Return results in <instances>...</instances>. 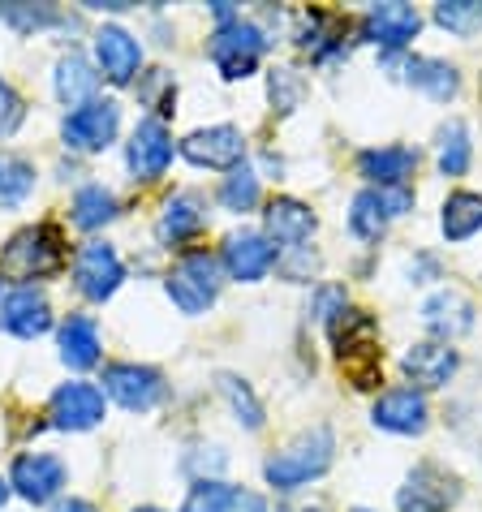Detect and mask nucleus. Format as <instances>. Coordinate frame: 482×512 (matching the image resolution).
<instances>
[{
  "mask_svg": "<svg viewBox=\"0 0 482 512\" xmlns=\"http://www.w3.org/2000/svg\"><path fill=\"white\" fill-rule=\"evenodd\" d=\"M65 267V237L52 224H31V229L13 233L0 250V276L9 280H48Z\"/></svg>",
  "mask_w": 482,
  "mask_h": 512,
  "instance_id": "1",
  "label": "nucleus"
},
{
  "mask_svg": "<svg viewBox=\"0 0 482 512\" xmlns=\"http://www.w3.org/2000/svg\"><path fill=\"white\" fill-rule=\"evenodd\" d=\"M332 452H336L332 431L328 426H315V431L297 435L285 452H276V457L263 465V474H267V482H272L276 491H297V487H306V482L328 474Z\"/></svg>",
  "mask_w": 482,
  "mask_h": 512,
  "instance_id": "2",
  "label": "nucleus"
},
{
  "mask_svg": "<svg viewBox=\"0 0 482 512\" xmlns=\"http://www.w3.org/2000/svg\"><path fill=\"white\" fill-rule=\"evenodd\" d=\"M340 366L349 371L353 388H375L379 383V349H375V319L366 310H340L328 323Z\"/></svg>",
  "mask_w": 482,
  "mask_h": 512,
  "instance_id": "3",
  "label": "nucleus"
},
{
  "mask_svg": "<svg viewBox=\"0 0 482 512\" xmlns=\"http://www.w3.org/2000/svg\"><path fill=\"white\" fill-rule=\"evenodd\" d=\"M164 289L186 315H203V310H211L220 297V259L211 250H186L173 263Z\"/></svg>",
  "mask_w": 482,
  "mask_h": 512,
  "instance_id": "4",
  "label": "nucleus"
},
{
  "mask_svg": "<svg viewBox=\"0 0 482 512\" xmlns=\"http://www.w3.org/2000/svg\"><path fill=\"white\" fill-rule=\"evenodd\" d=\"M207 52H211V61H216V69L229 82L250 78L254 69H259V61H263V52H267V31L259 22H250V18L224 22V26H216Z\"/></svg>",
  "mask_w": 482,
  "mask_h": 512,
  "instance_id": "5",
  "label": "nucleus"
},
{
  "mask_svg": "<svg viewBox=\"0 0 482 512\" xmlns=\"http://www.w3.org/2000/svg\"><path fill=\"white\" fill-rule=\"evenodd\" d=\"M121 130V104L117 99H91V104L74 108L61 121V138L69 151H104Z\"/></svg>",
  "mask_w": 482,
  "mask_h": 512,
  "instance_id": "6",
  "label": "nucleus"
},
{
  "mask_svg": "<svg viewBox=\"0 0 482 512\" xmlns=\"http://www.w3.org/2000/svg\"><path fill=\"white\" fill-rule=\"evenodd\" d=\"M104 392L130 414H151L164 401V375L155 366H138V362H112L104 371Z\"/></svg>",
  "mask_w": 482,
  "mask_h": 512,
  "instance_id": "7",
  "label": "nucleus"
},
{
  "mask_svg": "<svg viewBox=\"0 0 482 512\" xmlns=\"http://www.w3.org/2000/svg\"><path fill=\"white\" fill-rule=\"evenodd\" d=\"M125 280V263L121 254L108 246V241H87L74 259V289L87 297V302H108L112 293L121 289Z\"/></svg>",
  "mask_w": 482,
  "mask_h": 512,
  "instance_id": "8",
  "label": "nucleus"
},
{
  "mask_svg": "<svg viewBox=\"0 0 482 512\" xmlns=\"http://www.w3.org/2000/svg\"><path fill=\"white\" fill-rule=\"evenodd\" d=\"M125 164H130L134 181H160L173 164V134L160 117H143L134 125L130 142H125Z\"/></svg>",
  "mask_w": 482,
  "mask_h": 512,
  "instance_id": "9",
  "label": "nucleus"
},
{
  "mask_svg": "<svg viewBox=\"0 0 482 512\" xmlns=\"http://www.w3.org/2000/svg\"><path fill=\"white\" fill-rule=\"evenodd\" d=\"M65 478H69V469L61 457H52V452H22V457L13 461L9 487L18 491L26 504H52L56 495L65 491Z\"/></svg>",
  "mask_w": 482,
  "mask_h": 512,
  "instance_id": "10",
  "label": "nucleus"
},
{
  "mask_svg": "<svg viewBox=\"0 0 482 512\" xmlns=\"http://www.w3.org/2000/svg\"><path fill=\"white\" fill-rule=\"evenodd\" d=\"M461 500V487L448 469L439 465H418L414 474L405 478V487L396 491V508L401 512H448L452 504Z\"/></svg>",
  "mask_w": 482,
  "mask_h": 512,
  "instance_id": "11",
  "label": "nucleus"
},
{
  "mask_svg": "<svg viewBox=\"0 0 482 512\" xmlns=\"http://www.w3.org/2000/svg\"><path fill=\"white\" fill-rule=\"evenodd\" d=\"M181 155L198 168H233L246 164V134L237 125H207V130H194L186 142H181Z\"/></svg>",
  "mask_w": 482,
  "mask_h": 512,
  "instance_id": "12",
  "label": "nucleus"
},
{
  "mask_svg": "<svg viewBox=\"0 0 482 512\" xmlns=\"http://www.w3.org/2000/svg\"><path fill=\"white\" fill-rule=\"evenodd\" d=\"M48 418L56 431H91V426L104 422V392L87 379L61 383L48 401Z\"/></svg>",
  "mask_w": 482,
  "mask_h": 512,
  "instance_id": "13",
  "label": "nucleus"
},
{
  "mask_svg": "<svg viewBox=\"0 0 482 512\" xmlns=\"http://www.w3.org/2000/svg\"><path fill=\"white\" fill-rule=\"evenodd\" d=\"M52 327V302L44 289L35 284H18L0 297V332L18 336V340H35Z\"/></svg>",
  "mask_w": 482,
  "mask_h": 512,
  "instance_id": "14",
  "label": "nucleus"
},
{
  "mask_svg": "<svg viewBox=\"0 0 482 512\" xmlns=\"http://www.w3.org/2000/svg\"><path fill=\"white\" fill-rule=\"evenodd\" d=\"M138 65H143V44L125 31V26L104 22L95 31V69L104 74L112 87H130Z\"/></svg>",
  "mask_w": 482,
  "mask_h": 512,
  "instance_id": "15",
  "label": "nucleus"
},
{
  "mask_svg": "<svg viewBox=\"0 0 482 512\" xmlns=\"http://www.w3.org/2000/svg\"><path fill=\"white\" fill-rule=\"evenodd\" d=\"M276 263H280V254H276L272 241H267V233H233V237H224L220 267L233 280L254 284V280H263L267 272H272Z\"/></svg>",
  "mask_w": 482,
  "mask_h": 512,
  "instance_id": "16",
  "label": "nucleus"
},
{
  "mask_svg": "<svg viewBox=\"0 0 482 512\" xmlns=\"http://www.w3.org/2000/svg\"><path fill=\"white\" fill-rule=\"evenodd\" d=\"M371 418L379 431H392V435H422L431 422V409H427V396L418 388H392L375 401Z\"/></svg>",
  "mask_w": 482,
  "mask_h": 512,
  "instance_id": "17",
  "label": "nucleus"
},
{
  "mask_svg": "<svg viewBox=\"0 0 482 512\" xmlns=\"http://www.w3.org/2000/svg\"><path fill=\"white\" fill-rule=\"evenodd\" d=\"M418 31H422L418 9L401 5V0H392V5H371L366 18H362V35L371 39V44H379L384 52H401Z\"/></svg>",
  "mask_w": 482,
  "mask_h": 512,
  "instance_id": "18",
  "label": "nucleus"
},
{
  "mask_svg": "<svg viewBox=\"0 0 482 512\" xmlns=\"http://www.w3.org/2000/svg\"><path fill=\"white\" fill-rule=\"evenodd\" d=\"M405 375H409V388H444V383L457 375V349H448L444 340H418V345H409L405 353Z\"/></svg>",
  "mask_w": 482,
  "mask_h": 512,
  "instance_id": "19",
  "label": "nucleus"
},
{
  "mask_svg": "<svg viewBox=\"0 0 482 512\" xmlns=\"http://www.w3.org/2000/svg\"><path fill=\"white\" fill-rule=\"evenodd\" d=\"M203 224H207V203H203V194L181 190V194H173V198L164 203L160 220H155V237H160L164 246H186V241H194L198 233H203Z\"/></svg>",
  "mask_w": 482,
  "mask_h": 512,
  "instance_id": "20",
  "label": "nucleus"
},
{
  "mask_svg": "<svg viewBox=\"0 0 482 512\" xmlns=\"http://www.w3.org/2000/svg\"><path fill=\"white\" fill-rule=\"evenodd\" d=\"M422 323H427V332L435 336V340H457V336H465L474 327V302L465 293H457V289H439V293H431L427 302H422Z\"/></svg>",
  "mask_w": 482,
  "mask_h": 512,
  "instance_id": "21",
  "label": "nucleus"
},
{
  "mask_svg": "<svg viewBox=\"0 0 482 512\" xmlns=\"http://www.w3.org/2000/svg\"><path fill=\"white\" fill-rule=\"evenodd\" d=\"M315 211H310L306 203H297V198H272L263 211V229H267V241H280V246L297 250L302 241H310V233H315Z\"/></svg>",
  "mask_w": 482,
  "mask_h": 512,
  "instance_id": "22",
  "label": "nucleus"
},
{
  "mask_svg": "<svg viewBox=\"0 0 482 512\" xmlns=\"http://www.w3.org/2000/svg\"><path fill=\"white\" fill-rule=\"evenodd\" d=\"M358 168H362V177L371 181L375 190H392V186H405V181L418 173V151H409V147H375V151L358 155Z\"/></svg>",
  "mask_w": 482,
  "mask_h": 512,
  "instance_id": "23",
  "label": "nucleus"
},
{
  "mask_svg": "<svg viewBox=\"0 0 482 512\" xmlns=\"http://www.w3.org/2000/svg\"><path fill=\"white\" fill-rule=\"evenodd\" d=\"M56 345H61V362L69 371H91L99 366V323L91 315H69L56 332Z\"/></svg>",
  "mask_w": 482,
  "mask_h": 512,
  "instance_id": "24",
  "label": "nucleus"
},
{
  "mask_svg": "<svg viewBox=\"0 0 482 512\" xmlns=\"http://www.w3.org/2000/svg\"><path fill=\"white\" fill-rule=\"evenodd\" d=\"M52 87H56V99H61V104L82 108V104H91V99H95L99 74H95V65H91L82 52H69V56H61V61H56Z\"/></svg>",
  "mask_w": 482,
  "mask_h": 512,
  "instance_id": "25",
  "label": "nucleus"
},
{
  "mask_svg": "<svg viewBox=\"0 0 482 512\" xmlns=\"http://www.w3.org/2000/svg\"><path fill=\"white\" fill-rule=\"evenodd\" d=\"M405 82L409 87H418L422 95H431L435 104H448V99L461 91L457 69H452L448 61H439V56H409L405 61Z\"/></svg>",
  "mask_w": 482,
  "mask_h": 512,
  "instance_id": "26",
  "label": "nucleus"
},
{
  "mask_svg": "<svg viewBox=\"0 0 482 512\" xmlns=\"http://www.w3.org/2000/svg\"><path fill=\"white\" fill-rule=\"evenodd\" d=\"M69 220H74V229H82V233L104 229L108 220H117V194H112L108 186H99V181H91V186H82L74 194Z\"/></svg>",
  "mask_w": 482,
  "mask_h": 512,
  "instance_id": "27",
  "label": "nucleus"
},
{
  "mask_svg": "<svg viewBox=\"0 0 482 512\" xmlns=\"http://www.w3.org/2000/svg\"><path fill=\"white\" fill-rule=\"evenodd\" d=\"M439 229H444L448 241H470L482 229V194H470V190L448 194L444 216H439Z\"/></svg>",
  "mask_w": 482,
  "mask_h": 512,
  "instance_id": "28",
  "label": "nucleus"
},
{
  "mask_svg": "<svg viewBox=\"0 0 482 512\" xmlns=\"http://www.w3.org/2000/svg\"><path fill=\"white\" fill-rule=\"evenodd\" d=\"M35 190V164L18 151H0V207H22Z\"/></svg>",
  "mask_w": 482,
  "mask_h": 512,
  "instance_id": "29",
  "label": "nucleus"
},
{
  "mask_svg": "<svg viewBox=\"0 0 482 512\" xmlns=\"http://www.w3.org/2000/svg\"><path fill=\"white\" fill-rule=\"evenodd\" d=\"M439 173L444 177H461L465 168H470V130H465V121L461 117H452L439 125Z\"/></svg>",
  "mask_w": 482,
  "mask_h": 512,
  "instance_id": "30",
  "label": "nucleus"
},
{
  "mask_svg": "<svg viewBox=\"0 0 482 512\" xmlns=\"http://www.w3.org/2000/svg\"><path fill=\"white\" fill-rule=\"evenodd\" d=\"M388 207H384V194H379L375 186L371 190H362L358 198H353V207H349V229L353 237H362V241H379L388 229Z\"/></svg>",
  "mask_w": 482,
  "mask_h": 512,
  "instance_id": "31",
  "label": "nucleus"
},
{
  "mask_svg": "<svg viewBox=\"0 0 482 512\" xmlns=\"http://www.w3.org/2000/svg\"><path fill=\"white\" fill-rule=\"evenodd\" d=\"M435 22L444 26V31L470 39L482 31V0H439L435 5Z\"/></svg>",
  "mask_w": 482,
  "mask_h": 512,
  "instance_id": "32",
  "label": "nucleus"
},
{
  "mask_svg": "<svg viewBox=\"0 0 482 512\" xmlns=\"http://www.w3.org/2000/svg\"><path fill=\"white\" fill-rule=\"evenodd\" d=\"M220 392H224V401L233 405L237 422L246 426V431H259L263 426V405H259V396H254L250 383L237 379V375H220Z\"/></svg>",
  "mask_w": 482,
  "mask_h": 512,
  "instance_id": "33",
  "label": "nucleus"
},
{
  "mask_svg": "<svg viewBox=\"0 0 482 512\" xmlns=\"http://www.w3.org/2000/svg\"><path fill=\"white\" fill-rule=\"evenodd\" d=\"M138 99H143V108H151L155 117H168L173 112V104H177V82H173V74L168 69H151V74H143L138 78Z\"/></svg>",
  "mask_w": 482,
  "mask_h": 512,
  "instance_id": "34",
  "label": "nucleus"
},
{
  "mask_svg": "<svg viewBox=\"0 0 482 512\" xmlns=\"http://www.w3.org/2000/svg\"><path fill=\"white\" fill-rule=\"evenodd\" d=\"M220 203H224V211H250L254 203H259V173L254 168H233L229 177H224V186H220Z\"/></svg>",
  "mask_w": 482,
  "mask_h": 512,
  "instance_id": "35",
  "label": "nucleus"
},
{
  "mask_svg": "<svg viewBox=\"0 0 482 512\" xmlns=\"http://www.w3.org/2000/svg\"><path fill=\"white\" fill-rule=\"evenodd\" d=\"M0 22L13 26L18 35H39V31H48V26L61 22V13L52 5H0Z\"/></svg>",
  "mask_w": 482,
  "mask_h": 512,
  "instance_id": "36",
  "label": "nucleus"
},
{
  "mask_svg": "<svg viewBox=\"0 0 482 512\" xmlns=\"http://www.w3.org/2000/svg\"><path fill=\"white\" fill-rule=\"evenodd\" d=\"M302 91H306V82H302V74H297V69H289V65H276L272 74H267V95H272V104H276L280 112H293L297 104H302Z\"/></svg>",
  "mask_w": 482,
  "mask_h": 512,
  "instance_id": "37",
  "label": "nucleus"
},
{
  "mask_svg": "<svg viewBox=\"0 0 482 512\" xmlns=\"http://www.w3.org/2000/svg\"><path fill=\"white\" fill-rule=\"evenodd\" d=\"M229 495H233L229 482H220V478H198L194 487H190V495H186V504H181V512H224Z\"/></svg>",
  "mask_w": 482,
  "mask_h": 512,
  "instance_id": "38",
  "label": "nucleus"
},
{
  "mask_svg": "<svg viewBox=\"0 0 482 512\" xmlns=\"http://www.w3.org/2000/svg\"><path fill=\"white\" fill-rule=\"evenodd\" d=\"M22 117H26V104H22V95L13 91L5 78H0V138H13V134H18Z\"/></svg>",
  "mask_w": 482,
  "mask_h": 512,
  "instance_id": "39",
  "label": "nucleus"
},
{
  "mask_svg": "<svg viewBox=\"0 0 482 512\" xmlns=\"http://www.w3.org/2000/svg\"><path fill=\"white\" fill-rule=\"evenodd\" d=\"M224 512H267V500L259 491H241V487H233V495H229V504H224Z\"/></svg>",
  "mask_w": 482,
  "mask_h": 512,
  "instance_id": "40",
  "label": "nucleus"
},
{
  "mask_svg": "<svg viewBox=\"0 0 482 512\" xmlns=\"http://www.w3.org/2000/svg\"><path fill=\"white\" fill-rule=\"evenodd\" d=\"M435 276H439V263L431 259V254H418V259L409 263V280H414V284H427Z\"/></svg>",
  "mask_w": 482,
  "mask_h": 512,
  "instance_id": "41",
  "label": "nucleus"
},
{
  "mask_svg": "<svg viewBox=\"0 0 482 512\" xmlns=\"http://www.w3.org/2000/svg\"><path fill=\"white\" fill-rule=\"evenodd\" d=\"M310 272H315V254H306V246H297V259L285 267L289 280H306Z\"/></svg>",
  "mask_w": 482,
  "mask_h": 512,
  "instance_id": "42",
  "label": "nucleus"
},
{
  "mask_svg": "<svg viewBox=\"0 0 482 512\" xmlns=\"http://www.w3.org/2000/svg\"><path fill=\"white\" fill-rule=\"evenodd\" d=\"M56 512H99V508L87 500H65V504H56Z\"/></svg>",
  "mask_w": 482,
  "mask_h": 512,
  "instance_id": "43",
  "label": "nucleus"
},
{
  "mask_svg": "<svg viewBox=\"0 0 482 512\" xmlns=\"http://www.w3.org/2000/svg\"><path fill=\"white\" fill-rule=\"evenodd\" d=\"M5 504H9V482L0 478V508H5Z\"/></svg>",
  "mask_w": 482,
  "mask_h": 512,
  "instance_id": "44",
  "label": "nucleus"
},
{
  "mask_svg": "<svg viewBox=\"0 0 482 512\" xmlns=\"http://www.w3.org/2000/svg\"><path fill=\"white\" fill-rule=\"evenodd\" d=\"M138 512H160V508H138Z\"/></svg>",
  "mask_w": 482,
  "mask_h": 512,
  "instance_id": "45",
  "label": "nucleus"
},
{
  "mask_svg": "<svg viewBox=\"0 0 482 512\" xmlns=\"http://www.w3.org/2000/svg\"><path fill=\"white\" fill-rule=\"evenodd\" d=\"M358 512H366V508H358Z\"/></svg>",
  "mask_w": 482,
  "mask_h": 512,
  "instance_id": "46",
  "label": "nucleus"
}]
</instances>
